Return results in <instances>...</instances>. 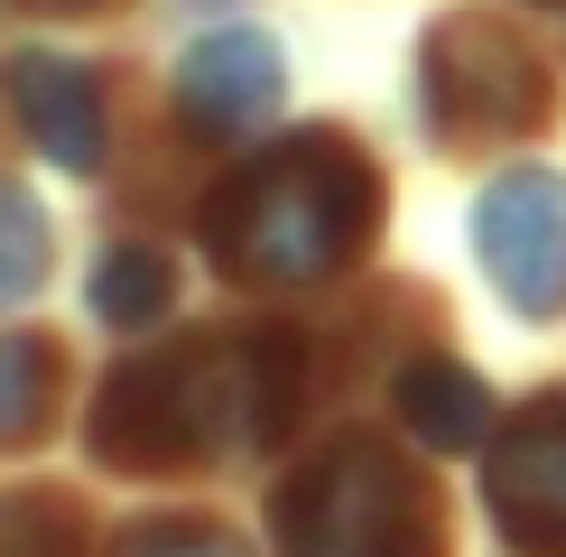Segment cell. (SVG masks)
Instances as JSON below:
<instances>
[{
    "label": "cell",
    "instance_id": "obj_1",
    "mask_svg": "<svg viewBox=\"0 0 566 557\" xmlns=\"http://www.w3.org/2000/svg\"><path fill=\"white\" fill-rule=\"evenodd\" d=\"M297 335L279 325L177 335L93 390L84 446L112 474H205L232 455H270L297 418Z\"/></svg>",
    "mask_w": 566,
    "mask_h": 557
},
{
    "label": "cell",
    "instance_id": "obj_2",
    "mask_svg": "<svg viewBox=\"0 0 566 557\" xmlns=\"http://www.w3.org/2000/svg\"><path fill=\"white\" fill-rule=\"evenodd\" d=\"M381 204L390 186L363 139L335 122H306L223 168V186L205 196V261L251 297H289L363 261L381 232Z\"/></svg>",
    "mask_w": 566,
    "mask_h": 557
},
{
    "label": "cell",
    "instance_id": "obj_3",
    "mask_svg": "<svg viewBox=\"0 0 566 557\" xmlns=\"http://www.w3.org/2000/svg\"><path fill=\"white\" fill-rule=\"evenodd\" d=\"M279 557H446V493L390 437H335L270 493Z\"/></svg>",
    "mask_w": 566,
    "mask_h": 557
},
{
    "label": "cell",
    "instance_id": "obj_4",
    "mask_svg": "<svg viewBox=\"0 0 566 557\" xmlns=\"http://www.w3.org/2000/svg\"><path fill=\"white\" fill-rule=\"evenodd\" d=\"M418 112L446 149H511L557 122V84L538 65V46L492 10H446L418 38Z\"/></svg>",
    "mask_w": 566,
    "mask_h": 557
},
{
    "label": "cell",
    "instance_id": "obj_5",
    "mask_svg": "<svg viewBox=\"0 0 566 557\" xmlns=\"http://www.w3.org/2000/svg\"><path fill=\"white\" fill-rule=\"evenodd\" d=\"M474 261L530 325L566 316V177L557 168H502L474 196Z\"/></svg>",
    "mask_w": 566,
    "mask_h": 557
},
{
    "label": "cell",
    "instance_id": "obj_6",
    "mask_svg": "<svg viewBox=\"0 0 566 557\" xmlns=\"http://www.w3.org/2000/svg\"><path fill=\"white\" fill-rule=\"evenodd\" d=\"M483 502L511 557H566V381L521 400L483 446Z\"/></svg>",
    "mask_w": 566,
    "mask_h": 557
},
{
    "label": "cell",
    "instance_id": "obj_7",
    "mask_svg": "<svg viewBox=\"0 0 566 557\" xmlns=\"http://www.w3.org/2000/svg\"><path fill=\"white\" fill-rule=\"evenodd\" d=\"M279 93H289V56H279L270 29H205L177 56V112L205 139L261 130L270 112H279Z\"/></svg>",
    "mask_w": 566,
    "mask_h": 557
},
{
    "label": "cell",
    "instance_id": "obj_8",
    "mask_svg": "<svg viewBox=\"0 0 566 557\" xmlns=\"http://www.w3.org/2000/svg\"><path fill=\"white\" fill-rule=\"evenodd\" d=\"M10 103L29 122L38 158H56L65 177H103V149H112V122H103V84L84 75L75 56H10Z\"/></svg>",
    "mask_w": 566,
    "mask_h": 557
},
{
    "label": "cell",
    "instance_id": "obj_9",
    "mask_svg": "<svg viewBox=\"0 0 566 557\" xmlns=\"http://www.w3.org/2000/svg\"><path fill=\"white\" fill-rule=\"evenodd\" d=\"M399 418H409V437H418V446H437V455L492 446V390L464 362H446V354L399 371Z\"/></svg>",
    "mask_w": 566,
    "mask_h": 557
},
{
    "label": "cell",
    "instance_id": "obj_10",
    "mask_svg": "<svg viewBox=\"0 0 566 557\" xmlns=\"http://www.w3.org/2000/svg\"><path fill=\"white\" fill-rule=\"evenodd\" d=\"M65 409V344L0 325V446H38Z\"/></svg>",
    "mask_w": 566,
    "mask_h": 557
},
{
    "label": "cell",
    "instance_id": "obj_11",
    "mask_svg": "<svg viewBox=\"0 0 566 557\" xmlns=\"http://www.w3.org/2000/svg\"><path fill=\"white\" fill-rule=\"evenodd\" d=\"M168 307H177V270H168V251L122 242V251H103V261H93V316H103V325L139 335V325H158Z\"/></svg>",
    "mask_w": 566,
    "mask_h": 557
},
{
    "label": "cell",
    "instance_id": "obj_12",
    "mask_svg": "<svg viewBox=\"0 0 566 557\" xmlns=\"http://www.w3.org/2000/svg\"><path fill=\"white\" fill-rule=\"evenodd\" d=\"M46 261H56V223L19 177H0V307H29L46 288Z\"/></svg>",
    "mask_w": 566,
    "mask_h": 557
},
{
    "label": "cell",
    "instance_id": "obj_13",
    "mask_svg": "<svg viewBox=\"0 0 566 557\" xmlns=\"http://www.w3.org/2000/svg\"><path fill=\"white\" fill-rule=\"evenodd\" d=\"M112 557H251L223 521H130Z\"/></svg>",
    "mask_w": 566,
    "mask_h": 557
},
{
    "label": "cell",
    "instance_id": "obj_14",
    "mask_svg": "<svg viewBox=\"0 0 566 557\" xmlns=\"http://www.w3.org/2000/svg\"><path fill=\"white\" fill-rule=\"evenodd\" d=\"M19 19H93V10H112V0H10Z\"/></svg>",
    "mask_w": 566,
    "mask_h": 557
}]
</instances>
